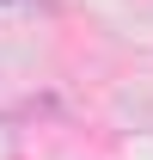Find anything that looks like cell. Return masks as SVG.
I'll use <instances>...</instances> for the list:
<instances>
[{
    "label": "cell",
    "instance_id": "1",
    "mask_svg": "<svg viewBox=\"0 0 153 160\" xmlns=\"http://www.w3.org/2000/svg\"><path fill=\"white\" fill-rule=\"evenodd\" d=\"M0 6H31V0H0Z\"/></svg>",
    "mask_w": 153,
    "mask_h": 160
}]
</instances>
